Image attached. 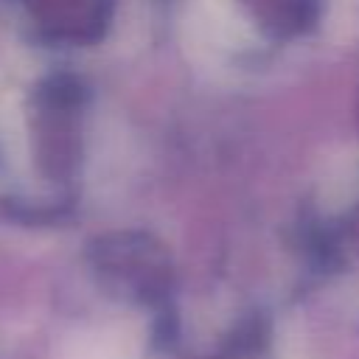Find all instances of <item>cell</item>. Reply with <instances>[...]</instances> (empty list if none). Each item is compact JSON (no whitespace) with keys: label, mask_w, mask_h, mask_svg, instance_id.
<instances>
[{"label":"cell","mask_w":359,"mask_h":359,"mask_svg":"<svg viewBox=\"0 0 359 359\" xmlns=\"http://www.w3.org/2000/svg\"><path fill=\"white\" fill-rule=\"evenodd\" d=\"M0 149L8 160L25 163L28 154V137H25V123L17 109V104L3 101L0 104Z\"/></svg>","instance_id":"7a4b0ae2"},{"label":"cell","mask_w":359,"mask_h":359,"mask_svg":"<svg viewBox=\"0 0 359 359\" xmlns=\"http://www.w3.org/2000/svg\"><path fill=\"white\" fill-rule=\"evenodd\" d=\"M191 20L194 36L205 50L241 48L252 39L250 22L238 11L236 0H196Z\"/></svg>","instance_id":"6da1fadb"}]
</instances>
